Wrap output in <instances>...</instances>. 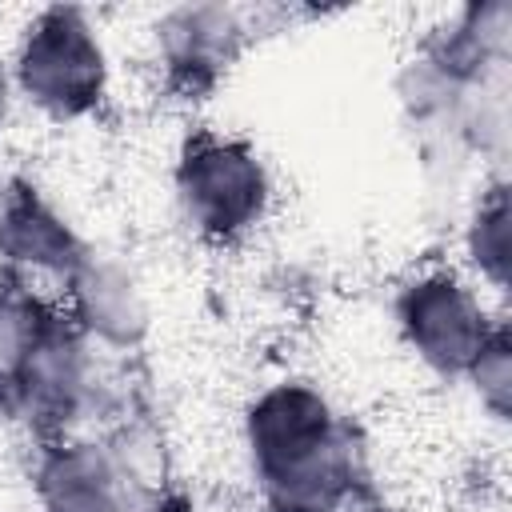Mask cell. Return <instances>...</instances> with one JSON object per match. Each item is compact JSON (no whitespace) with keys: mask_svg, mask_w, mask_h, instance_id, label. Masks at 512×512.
<instances>
[{"mask_svg":"<svg viewBox=\"0 0 512 512\" xmlns=\"http://www.w3.org/2000/svg\"><path fill=\"white\" fill-rule=\"evenodd\" d=\"M244 448L268 512H340L356 492V444L304 380L264 388L244 412Z\"/></svg>","mask_w":512,"mask_h":512,"instance_id":"obj_1","label":"cell"},{"mask_svg":"<svg viewBox=\"0 0 512 512\" xmlns=\"http://www.w3.org/2000/svg\"><path fill=\"white\" fill-rule=\"evenodd\" d=\"M172 188L188 228L208 244L244 240L264 220L272 200V180L256 144L208 124L180 140Z\"/></svg>","mask_w":512,"mask_h":512,"instance_id":"obj_2","label":"cell"},{"mask_svg":"<svg viewBox=\"0 0 512 512\" xmlns=\"http://www.w3.org/2000/svg\"><path fill=\"white\" fill-rule=\"evenodd\" d=\"M108 52L76 4L40 8L12 56V88L48 120H84L108 100Z\"/></svg>","mask_w":512,"mask_h":512,"instance_id":"obj_3","label":"cell"},{"mask_svg":"<svg viewBox=\"0 0 512 512\" xmlns=\"http://www.w3.org/2000/svg\"><path fill=\"white\" fill-rule=\"evenodd\" d=\"M392 316L412 356L440 376H468L484 340L500 324L488 316L476 288L452 268H428L412 276L396 292Z\"/></svg>","mask_w":512,"mask_h":512,"instance_id":"obj_4","label":"cell"},{"mask_svg":"<svg viewBox=\"0 0 512 512\" xmlns=\"http://www.w3.org/2000/svg\"><path fill=\"white\" fill-rule=\"evenodd\" d=\"M88 244L76 236V228L60 216V208L24 176H12L0 184V260L4 268L32 276H56L72 280L76 268L88 260Z\"/></svg>","mask_w":512,"mask_h":512,"instance_id":"obj_5","label":"cell"},{"mask_svg":"<svg viewBox=\"0 0 512 512\" xmlns=\"http://www.w3.org/2000/svg\"><path fill=\"white\" fill-rule=\"evenodd\" d=\"M240 12L224 4H184L156 20V52L164 60L168 84L180 92H208L232 60L244 52Z\"/></svg>","mask_w":512,"mask_h":512,"instance_id":"obj_6","label":"cell"},{"mask_svg":"<svg viewBox=\"0 0 512 512\" xmlns=\"http://www.w3.org/2000/svg\"><path fill=\"white\" fill-rule=\"evenodd\" d=\"M32 488L44 512H128V484L120 464L92 440H40Z\"/></svg>","mask_w":512,"mask_h":512,"instance_id":"obj_7","label":"cell"},{"mask_svg":"<svg viewBox=\"0 0 512 512\" xmlns=\"http://www.w3.org/2000/svg\"><path fill=\"white\" fill-rule=\"evenodd\" d=\"M72 296V320L84 328V336H100L108 344H132L144 332V300L136 292V280L108 256L88 252V260L68 280Z\"/></svg>","mask_w":512,"mask_h":512,"instance_id":"obj_8","label":"cell"},{"mask_svg":"<svg viewBox=\"0 0 512 512\" xmlns=\"http://www.w3.org/2000/svg\"><path fill=\"white\" fill-rule=\"evenodd\" d=\"M56 304H48L28 276L0 268V412H12L24 364L44 332V324L52 320Z\"/></svg>","mask_w":512,"mask_h":512,"instance_id":"obj_9","label":"cell"},{"mask_svg":"<svg viewBox=\"0 0 512 512\" xmlns=\"http://www.w3.org/2000/svg\"><path fill=\"white\" fill-rule=\"evenodd\" d=\"M508 184L496 180L480 192V200L472 204L468 212V224H464V252H468V264L496 288L504 292L508 288Z\"/></svg>","mask_w":512,"mask_h":512,"instance_id":"obj_10","label":"cell"},{"mask_svg":"<svg viewBox=\"0 0 512 512\" xmlns=\"http://www.w3.org/2000/svg\"><path fill=\"white\" fill-rule=\"evenodd\" d=\"M464 380L476 388L480 404L496 420H508V412H512V340H508V328L504 324L492 328V336L484 340V348L472 360V368H468Z\"/></svg>","mask_w":512,"mask_h":512,"instance_id":"obj_11","label":"cell"},{"mask_svg":"<svg viewBox=\"0 0 512 512\" xmlns=\"http://www.w3.org/2000/svg\"><path fill=\"white\" fill-rule=\"evenodd\" d=\"M144 512H196V504L184 496V492H176V488H168V492H160V496H152V504L144 508Z\"/></svg>","mask_w":512,"mask_h":512,"instance_id":"obj_12","label":"cell"},{"mask_svg":"<svg viewBox=\"0 0 512 512\" xmlns=\"http://www.w3.org/2000/svg\"><path fill=\"white\" fill-rule=\"evenodd\" d=\"M12 72L0 64V132H4V124H8V108H12Z\"/></svg>","mask_w":512,"mask_h":512,"instance_id":"obj_13","label":"cell"}]
</instances>
